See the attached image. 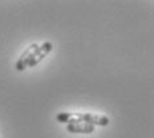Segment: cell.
I'll list each match as a JSON object with an SVG mask.
<instances>
[{"mask_svg": "<svg viewBox=\"0 0 154 138\" xmlns=\"http://www.w3.org/2000/svg\"><path fill=\"white\" fill-rule=\"evenodd\" d=\"M38 48L37 44H32V45H29L27 48V49L23 52V54H21L20 57H19V60L16 61V69L19 70V72H21V70H24L25 68L28 66V64H29L32 56H33V53L36 52V49Z\"/></svg>", "mask_w": 154, "mask_h": 138, "instance_id": "cell-2", "label": "cell"}, {"mask_svg": "<svg viewBox=\"0 0 154 138\" xmlns=\"http://www.w3.org/2000/svg\"><path fill=\"white\" fill-rule=\"evenodd\" d=\"M82 122H86L93 126H108L109 118L106 115L101 114H93V113H82Z\"/></svg>", "mask_w": 154, "mask_h": 138, "instance_id": "cell-4", "label": "cell"}, {"mask_svg": "<svg viewBox=\"0 0 154 138\" xmlns=\"http://www.w3.org/2000/svg\"><path fill=\"white\" fill-rule=\"evenodd\" d=\"M56 120L66 125L82 122V113H80V112H63V113H59L56 115Z\"/></svg>", "mask_w": 154, "mask_h": 138, "instance_id": "cell-3", "label": "cell"}, {"mask_svg": "<svg viewBox=\"0 0 154 138\" xmlns=\"http://www.w3.org/2000/svg\"><path fill=\"white\" fill-rule=\"evenodd\" d=\"M52 43L51 41H45V43H43L41 45H38V48L36 49V52L33 53V56H32V59H31V61L29 64H28V66H35V65H37L38 63L41 61V60L44 59V57L47 56L48 53L52 51Z\"/></svg>", "mask_w": 154, "mask_h": 138, "instance_id": "cell-1", "label": "cell"}, {"mask_svg": "<svg viewBox=\"0 0 154 138\" xmlns=\"http://www.w3.org/2000/svg\"><path fill=\"white\" fill-rule=\"evenodd\" d=\"M66 130L70 133H82V134H89L94 131V126L89 125L86 122H77L72 125H66Z\"/></svg>", "mask_w": 154, "mask_h": 138, "instance_id": "cell-5", "label": "cell"}]
</instances>
